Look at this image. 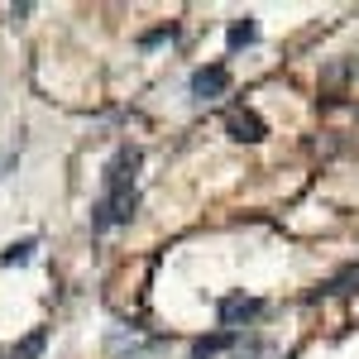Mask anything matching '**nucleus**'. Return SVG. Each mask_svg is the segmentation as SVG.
<instances>
[{"label":"nucleus","instance_id":"obj_1","mask_svg":"<svg viewBox=\"0 0 359 359\" xmlns=\"http://www.w3.org/2000/svg\"><path fill=\"white\" fill-rule=\"evenodd\" d=\"M139 206V192L135 187H125V192H101L96 196V206H91V230H115V225H130Z\"/></svg>","mask_w":359,"mask_h":359},{"label":"nucleus","instance_id":"obj_2","mask_svg":"<svg viewBox=\"0 0 359 359\" xmlns=\"http://www.w3.org/2000/svg\"><path fill=\"white\" fill-rule=\"evenodd\" d=\"M264 297H245V292H230V297H221L216 302V316H221V331H240L245 335V326H254L259 316H264Z\"/></svg>","mask_w":359,"mask_h":359},{"label":"nucleus","instance_id":"obj_3","mask_svg":"<svg viewBox=\"0 0 359 359\" xmlns=\"http://www.w3.org/2000/svg\"><path fill=\"white\" fill-rule=\"evenodd\" d=\"M139 163H144L139 144H120L111 154V163H106V172H101V192H125V187H135Z\"/></svg>","mask_w":359,"mask_h":359},{"label":"nucleus","instance_id":"obj_4","mask_svg":"<svg viewBox=\"0 0 359 359\" xmlns=\"http://www.w3.org/2000/svg\"><path fill=\"white\" fill-rule=\"evenodd\" d=\"M225 91H230V67H225V62H206V67H196L192 82H187V96H192L196 106L221 101Z\"/></svg>","mask_w":359,"mask_h":359},{"label":"nucleus","instance_id":"obj_5","mask_svg":"<svg viewBox=\"0 0 359 359\" xmlns=\"http://www.w3.org/2000/svg\"><path fill=\"white\" fill-rule=\"evenodd\" d=\"M225 135L235 139V144H264L269 139V125L249 111V106H235V111L225 115Z\"/></svg>","mask_w":359,"mask_h":359},{"label":"nucleus","instance_id":"obj_6","mask_svg":"<svg viewBox=\"0 0 359 359\" xmlns=\"http://www.w3.org/2000/svg\"><path fill=\"white\" fill-rule=\"evenodd\" d=\"M235 345H240V331H216V335H201V340L192 345V355H187V359H216L221 350H235Z\"/></svg>","mask_w":359,"mask_h":359},{"label":"nucleus","instance_id":"obj_7","mask_svg":"<svg viewBox=\"0 0 359 359\" xmlns=\"http://www.w3.org/2000/svg\"><path fill=\"white\" fill-rule=\"evenodd\" d=\"M249 43H259V20H230V29H225V48L230 53H240V48H249Z\"/></svg>","mask_w":359,"mask_h":359},{"label":"nucleus","instance_id":"obj_8","mask_svg":"<svg viewBox=\"0 0 359 359\" xmlns=\"http://www.w3.org/2000/svg\"><path fill=\"white\" fill-rule=\"evenodd\" d=\"M321 292H326V297H355V292H359V259H355V264H345Z\"/></svg>","mask_w":359,"mask_h":359},{"label":"nucleus","instance_id":"obj_9","mask_svg":"<svg viewBox=\"0 0 359 359\" xmlns=\"http://www.w3.org/2000/svg\"><path fill=\"white\" fill-rule=\"evenodd\" d=\"M43 345H48V331H29L15 350H10V359H39L43 355Z\"/></svg>","mask_w":359,"mask_h":359},{"label":"nucleus","instance_id":"obj_10","mask_svg":"<svg viewBox=\"0 0 359 359\" xmlns=\"http://www.w3.org/2000/svg\"><path fill=\"white\" fill-rule=\"evenodd\" d=\"M34 240H15V245L5 249V254H0V264H5V269H20V264H29V259H34Z\"/></svg>","mask_w":359,"mask_h":359},{"label":"nucleus","instance_id":"obj_11","mask_svg":"<svg viewBox=\"0 0 359 359\" xmlns=\"http://www.w3.org/2000/svg\"><path fill=\"white\" fill-rule=\"evenodd\" d=\"M264 355H269V340L264 335H240V345H235L230 359H264Z\"/></svg>","mask_w":359,"mask_h":359},{"label":"nucleus","instance_id":"obj_12","mask_svg":"<svg viewBox=\"0 0 359 359\" xmlns=\"http://www.w3.org/2000/svg\"><path fill=\"white\" fill-rule=\"evenodd\" d=\"M172 39H177V25H158V29H149V34H139V48H163Z\"/></svg>","mask_w":359,"mask_h":359}]
</instances>
